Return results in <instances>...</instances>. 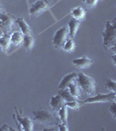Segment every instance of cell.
I'll return each instance as SVG.
<instances>
[{
    "instance_id": "cell-1",
    "label": "cell",
    "mask_w": 116,
    "mask_h": 131,
    "mask_svg": "<svg viewBox=\"0 0 116 131\" xmlns=\"http://www.w3.org/2000/svg\"><path fill=\"white\" fill-rule=\"evenodd\" d=\"M116 19L107 20L105 25V30L102 32L103 46L105 50L112 49L115 52L116 43Z\"/></svg>"
},
{
    "instance_id": "cell-2",
    "label": "cell",
    "mask_w": 116,
    "mask_h": 131,
    "mask_svg": "<svg viewBox=\"0 0 116 131\" xmlns=\"http://www.w3.org/2000/svg\"><path fill=\"white\" fill-rule=\"evenodd\" d=\"M33 121L46 126H56L59 123V118L53 112L46 108H40L32 112Z\"/></svg>"
},
{
    "instance_id": "cell-3",
    "label": "cell",
    "mask_w": 116,
    "mask_h": 131,
    "mask_svg": "<svg viewBox=\"0 0 116 131\" xmlns=\"http://www.w3.org/2000/svg\"><path fill=\"white\" fill-rule=\"evenodd\" d=\"M77 83L80 89L88 96L94 95L96 93V82L92 77L84 73H79L77 77Z\"/></svg>"
},
{
    "instance_id": "cell-4",
    "label": "cell",
    "mask_w": 116,
    "mask_h": 131,
    "mask_svg": "<svg viewBox=\"0 0 116 131\" xmlns=\"http://www.w3.org/2000/svg\"><path fill=\"white\" fill-rule=\"evenodd\" d=\"M52 0H37L29 7V17H38L45 12H51V8L56 3L52 4Z\"/></svg>"
},
{
    "instance_id": "cell-5",
    "label": "cell",
    "mask_w": 116,
    "mask_h": 131,
    "mask_svg": "<svg viewBox=\"0 0 116 131\" xmlns=\"http://www.w3.org/2000/svg\"><path fill=\"white\" fill-rule=\"evenodd\" d=\"M16 115L13 114L12 117H13L14 121L16 122L17 125H18V130L22 131H31L33 130V124H34V121L31 120L29 116H23L22 115V110L20 109V112L18 113V107H15Z\"/></svg>"
},
{
    "instance_id": "cell-6",
    "label": "cell",
    "mask_w": 116,
    "mask_h": 131,
    "mask_svg": "<svg viewBox=\"0 0 116 131\" xmlns=\"http://www.w3.org/2000/svg\"><path fill=\"white\" fill-rule=\"evenodd\" d=\"M116 94L115 92H109L108 94H98L97 95H92L86 100L79 101L82 105L86 104H92V103H102V102H111L113 101H115Z\"/></svg>"
},
{
    "instance_id": "cell-7",
    "label": "cell",
    "mask_w": 116,
    "mask_h": 131,
    "mask_svg": "<svg viewBox=\"0 0 116 131\" xmlns=\"http://www.w3.org/2000/svg\"><path fill=\"white\" fill-rule=\"evenodd\" d=\"M14 21L15 18L5 12L0 14V35L2 36L9 32Z\"/></svg>"
},
{
    "instance_id": "cell-8",
    "label": "cell",
    "mask_w": 116,
    "mask_h": 131,
    "mask_svg": "<svg viewBox=\"0 0 116 131\" xmlns=\"http://www.w3.org/2000/svg\"><path fill=\"white\" fill-rule=\"evenodd\" d=\"M67 35H68V31H67L66 27L62 26L59 28L54 33V36L52 39L54 47H56L57 49H62V46L67 39Z\"/></svg>"
},
{
    "instance_id": "cell-9",
    "label": "cell",
    "mask_w": 116,
    "mask_h": 131,
    "mask_svg": "<svg viewBox=\"0 0 116 131\" xmlns=\"http://www.w3.org/2000/svg\"><path fill=\"white\" fill-rule=\"evenodd\" d=\"M77 77H78V73H75V72L69 73L66 75H64L62 80H61L60 82L59 89H65V88H67L71 83H73V82H74V81H77Z\"/></svg>"
},
{
    "instance_id": "cell-10",
    "label": "cell",
    "mask_w": 116,
    "mask_h": 131,
    "mask_svg": "<svg viewBox=\"0 0 116 131\" xmlns=\"http://www.w3.org/2000/svg\"><path fill=\"white\" fill-rule=\"evenodd\" d=\"M92 60L88 57H86V55L79 57V58H76L73 60V64L75 67L79 69H85L89 67L92 64Z\"/></svg>"
},
{
    "instance_id": "cell-11",
    "label": "cell",
    "mask_w": 116,
    "mask_h": 131,
    "mask_svg": "<svg viewBox=\"0 0 116 131\" xmlns=\"http://www.w3.org/2000/svg\"><path fill=\"white\" fill-rule=\"evenodd\" d=\"M49 104H50L51 108L54 112H57L61 107H63L66 104V101H65L64 99L58 94H56V95L51 97Z\"/></svg>"
},
{
    "instance_id": "cell-12",
    "label": "cell",
    "mask_w": 116,
    "mask_h": 131,
    "mask_svg": "<svg viewBox=\"0 0 116 131\" xmlns=\"http://www.w3.org/2000/svg\"><path fill=\"white\" fill-rule=\"evenodd\" d=\"M81 21L74 19V18H72L70 20L68 21L67 25H68V35L69 37L72 39H74V37L76 36L78 30H79V26H80Z\"/></svg>"
},
{
    "instance_id": "cell-13",
    "label": "cell",
    "mask_w": 116,
    "mask_h": 131,
    "mask_svg": "<svg viewBox=\"0 0 116 131\" xmlns=\"http://www.w3.org/2000/svg\"><path fill=\"white\" fill-rule=\"evenodd\" d=\"M23 39H24V35L21 31H14L10 34V45L16 46H20L23 43Z\"/></svg>"
},
{
    "instance_id": "cell-14",
    "label": "cell",
    "mask_w": 116,
    "mask_h": 131,
    "mask_svg": "<svg viewBox=\"0 0 116 131\" xmlns=\"http://www.w3.org/2000/svg\"><path fill=\"white\" fill-rule=\"evenodd\" d=\"M15 22L18 25V26L20 28V31L23 33V35L31 34V32H32L31 28L30 27V25L25 22L23 17H19L18 18H15Z\"/></svg>"
},
{
    "instance_id": "cell-15",
    "label": "cell",
    "mask_w": 116,
    "mask_h": 131,
    "mask_svg": "<svg viewBox=\"0 0 116 131\" xmlns=\"http://www.w3.org/2000/svg\"><path fill=\"white\" fill-rule=\"evenodd\" d=\"M70 15L72 16V18H74V19L82 21L86 17V10L83 9L80 6H76V7L73 8L70 10Z\"/></svg>"
},
{
    "instance_id": "cell-16",
    "label": "cell",
    "mask_w": 116,
    "mask_h": 131,
    "mask_svg": "<svg viewBox=\"0 0 116 131\" xmlns=\"http://www.w3.org/2000/svg\"><path fill=\"white\" fill-rule=\"evenodd\" d=\"M10 46V35L8 33L0 36V49H2L4 52H6L9 50Z\"/></svg>"
},
{
    "instance_id": "cell-17",
    "label": "cell",
    "mask_w": 116,
    "mask_h": 131,
    "mask_svg": "<svg viewBox=\"0 0 116 131\" xmlns=\"http://www.w3.org/2000/svg\"><path fill=\"white\" fill-rule=\"evenodd\" d=\"M67 88H68L69 92L71 93L73 97H75L77 100H79V97H80V93H81V89H80V88H79V84L76 81H74V82H73V83H71Z\"/></svg>"
},
{
    "instance_id": "cell-18",
    "label": "cell",
    "mask_w": 116,
    "mask_h": 131,
    "mask_svg": "<svg viewBox=\"0 0 116 131\" xmlns=\"http://www.w3.org/2000/svg\"><path fill=\"white\" fill-rule=\"evenodd\" d=\"M22 45L27 51H31L32 49L33 46H34V38L32 37V35H24Z\"/></svg>"
},
{
    "instance_id": "cell-19",
    "label": "cell",
    "mask_w": 116,
    "mask_h": 131,
    "mask_svg": "<svg viewBox=\"0 0 116 131\" xmlns=\"http://www.w3.org/2000/svg\"><path fill=\"white\" fill-rule=\"evenodd\" d=\"M62 49L66 52H68V53L73 52V51L75 50V43H74L73 39H72L70 37L67 38L66 39V41H65L64 45L62 46Z\"/></svg>"
},
{
    "instance_id": "cell-20",
    "label": "cell",
    "mask_w": 116,
    "mask_h": 131,
    "mask_svg": "<svg viewBox=\"0 0 116 131\" xmlns=\"http://www.w3.org/2000/svg\"><path fill=\"white\" fill-rule=\"evenodd\" d=\"M58 115H59V120L61 122H64V123H67V119H68V110H67V107L66 104L63 107H61L58 111Z\"/></svg>"
},
{
    "instance_id": "cell-21",
    "label": "cell",
    "mask_w": 116,
    "mask_h": 131,
    "mask_svg": "<svg viewBox=\"0 0 116 131\" xmlns=\"http://www.w3.org/2000/svg\"><path fill=\"white\" fill-rule=\"evenodd\" d=\"M60 95L65 100L66 102H68V101H76L77 99L75 97H73L71 94V93L69 92L68 88H65V89H59V93Z\"/></svg>"
},
{
    "instance_id": "cell-22",
    "label": "cell",
    "mask_w": 116,
    "mask_h": 131,
    "mask_svg": "<svg viewBox=\"0 0 116 131\" xmlns=\"http://www.w3.org/2000/svg\"><path fill=\"white\" fill-rule=\"evenodd\" d=\"M66 106L67 107H70V108L73 109V110L78 111L79 109V107H80L81 104H80V102H79V101H78V100H76V101L66 102Z\"/></svg>"
},
{
    "instance_id": "cell-23",
    "label": "cell",
    "mask_w": 116,
    "mask_h": 131,
    "mask_svg": "<svg viewBox=\"0 0 116 131\" xmlns=\"http://www.w3.org/2000/svg\"><path fill=\"white\" fill-rule=\"evenodd\" d=\"M106 88L111 92H115L116 91V81L114 80L107 79L106 81Z\"/></svg>"
},
{
    "instance_id": "cell-24",
    "label": "cell",
    "mask_w": 116,
    "mask_h": 131,
    "mask_svg": "<svg viewBox=\"0 0 116 131\" xmlns=\"http://www.w3.org/2000/svg\"><path fill=\"white\" fill-rule=\"evenodd\" d=\"M109 112H110L111 115L113 116V119L116 118V102L115 101H111V105L109 106Z\"/></svg>"
},
{
    "instance_id": "cell-25",
    "label": "cell",
    "mask_w": 116,
    "mask_h": 131,
    "mask_svg": "<svg viewBox=\"0 0 116 131\" xmlns=\"http://www.w3.org/2000/svg\"><path fill=\"white\" fill-rule=\"evenodd\" d=\"M57 129L60 131H68V126H67V123H64V122H60V123L57 124Z\"/></svg>"
},
{
    "instance_id": "cell-26",
    "label": "cell",
    "mask_w": 116,
    "mask_h": 131,
    "mask_svg": "<svg viewBox=\"0 0 116 131\" xmlns=\"http://www.w3.org/2000/svg\"><path fill=\"white\" fill-rule=\"evenodd\" d=\"M99 0H84V3L89 7H94L98 3Z\"/></svg>"
},
{
    "instance_id": "cell-27",
    "label": "cell",
    "mask_w": 116,
    "mask_h": 131,
    "mask_svg": "<svg viewBox=\"0 0 116 131\" xmlns=\"http://www.w3.org/2000/svg\"><path fill=\"white\" fill-rule=\"evenodd\" d=\"M15 130L14 128H12L11 127H10L8 124H4L0 127V131H13Z\"/></svg>"
},
{
    "instance_id": "cell-28",
    "label": "cell",
    "mask_w": 116,
    "mask_h": 131,
    "mask_svg": "<svg viewBox=\"0 0 116 131\" xmlns=\"http://www.w3.org/2000/svg\"><path fill=\"white\" fill-rule=\"evenodd\" d=\"M4 12H5V9H4L3 7H2L1 2H0V14H1V13H3Z\"/></svg>"
},
{
    "instance_id": "cell-29",
    "label": "cell",
    "mask_w": 116,
    "mask_h": 131,
    "mask_svg": "<svg viewBox=\"0 0 116 131\" xmlns=\"http://www.w3.org/2000/svg\"><path fill=\"white\" fill-rule=\"evenodd\" d=\"M82 1H83V2H84V0H82Z\"/></svg>"
}]
</instances>
